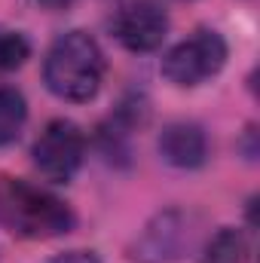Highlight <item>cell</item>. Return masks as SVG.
Segmentation results:
<instances>
[{
	"label": "cell",
	"instance_id": "cell-7",
	"mask_svg": "<svg viewBox=\"0 0 260 263\" xmlns=\"http://www.w3.org/2000/svg\"><path fill=\"white\" fill-rule=\"evenodd\" d=\"M159 156L175 168H199L208 156L205 132L196 123H169L159 132Z\"/></svg>",
	"mask_w": 260,
	"mask_h": 263
},
{
	"label": "cell",
	"instance_id": "cell-8",
	"mask_svg": "<svg viewBox=\"0 0 260 263\" xmlns=\"http://www.w3.org/2000/svg\"><path fill=\"white\" fill-rule=\"evenodd\" d=\"M248 257V239L242 230L220 227L202 248V263H245Z\"/></svg>",
	"mask_w": 260,
	"mask_h": 263
},
{
	"label": "cell",
	"instance_id": "cell-6",
	"mask_svg": "<svg viewBox=\"0 0 260 263\" xmlns=\"http://www.w3.org/2000/svg\"><path fill=\"white\" fill-rule=\"evenodd\" d=\"M184 242H190L187 233V214L184 211H162L156 214L144 236L138 239V245L132 248V257L141 263H162V260H175L184 251Z\"/></svg>",
	"mask_w": 260,
	"mask_h": 263
},
{
	"label": "cell",
	"instance_id": "cell-4",
	"mask_svg": "<svg viewBox=\"0 0 260 263\" xmlns=\"http://www.w3.org/2000/svg\"><path fill=\"white\" fill-rule=\"evenodd\" d=\"M34 165L40 168V175L46 181H55V184H67L80 165H83V156H86V138L77 123L70 120H52L46 129L40 132V138L34 141Z\"/></svg>",
	"mask_w": 260,
	"mask_h": 263
},
{
	"label": "cell",
	"instance_id": "cell-1",
	"mask_svg": "<svg viewBox=\"0 0 260 263\" xmlns=\"http://www.w3.org/2000/svg\"><path fill=\"white\" fill-rule=\"evenodd\" d=\"M77 217L59 196L25 181L0 175V230L22 239H52L73 230Z\"/></svg>",
	"mask_w": 260,
	"mask_h": 263
},
{
	"label": "cell",
	"instance_id": "cell-9",
	"mask_svg": "<svg viewBox=\"0 0 260 263\" xmlns=\"http://www.w3.org/2000/svg\"><path fill=\"white\" fill-rule=\"evenodd\" d=\"M28 120V104L15 89H0V147L12 144Z\"/></svg>",
	"mask_w": 260,
	"mask_h": 263
},
{
	"label": "cell",
	"instance_id": "cell-12",
	"mask_svg": "<svg viewBox=\"0 0 260 263\" xmlns=\"http://www.w3.org/2000/svg\"><path fill=\"white\" fill-rule=\"evenodd\" d=\"M40 6H46V9H67L73 0H37Z\"/></svg>",
	"mask_w": 260,
	"mask_h": 263
},
{
	"label": "cell",
	"instance_id": "cell-5",
	"mask_svg": "<svg viewBox=\"0 0 260 263\" xmlns=\"http://www.w3.org/2000/svg\"><path fill=\"white\" fill-rule=\"evenodd\" d=\"M169 34V15L156 0H132L114 18V37L129 52H153Z\"/></svg>",
	"mask_w": 260,
	"mask_h": 263
},
{
	"label": "cell",
	"instance_id": "cell-11",
	"mask_svg": "<svg viewBox=\"0 0 260 263\" xmlns=\"http://www.w3.org/2000/svg\"><path fill=\"white\" fill-rule=\"evenodd\" d=\"M49 263H101V260H98V254H92V251H65V254L52 257Z\"/></svg>",
	"mask_w": 260,
	"mask_h": 263
},
{
	"label": "cell",
	"instance_id": "cell-3",
	"mask_svg": "<svg viewBox=\"0 0 260 263\" xmlns=\"http://www.w3.org/2000/svg\"><path fill=\"white\" fill-rule=\"evenodd\" d=\"M224 65H227V40L211 28H199L196 34L175 43L165 52L162 77L172 86L193 89V86H202L205 80L217 77Z\"/></svg>",
	"mask_w": 260,
	"mask_h": 263
},
{
	"label": "cell",
	"instance_id": "cell-10",
	"mask_svg": "<svg viewBox=\"0 0 260 263\" xmlns=\"http://www.w3.org/2000/svg\"><path fill=\"white\" fill-rule=\"evenodd\" d=\"M31 43L18 31H0V70H15L28 62Z\"/></svg>",
	"mask_w": 260,
	"mask_h": 263
},
{
	"label": "cell",
	"instance_id": "cell-2",
	"mask_svg": "<svg viewBox=\"0 0 260 263\" xmlns=\"http://www.w3.org/2000/svg\"><path fill=\"white\" fill-rule=\"evenodd\" d=\"M104 80V52L86 31L62 34L43 62V83L62 101H92Z\"/></svg>",
	"mask_w": 260,
	"mask_h": 263
}]
</instances>
